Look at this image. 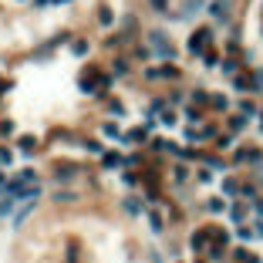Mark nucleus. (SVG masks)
Instances as JSON below:
<instances>
[{
    "instance_id": "nucleus-13",
    "label": "nucleus",
    "mask_w": 263,
    "mask_h": 263,
    "mask_svg": "<svg viewBox=\"0 0 263 263\" xmlns=\"http://www.w3.org/2000/svg\"><path fill=\"white\" fill-rule=\"evenodd\" d=\"M17 152H21V159H31L34 152H37V135H17Z\"/></svg>"
},
{
    "instance_id": "nucleus-15",
    "label": "nucleus",
    "mask_w": 263,
    "mask_h": 263,
    "mask_svg": "<svg viewBox=\"0 0 263 263\" xmlns=\"http://www.w3.org/2000/svg\"><path fill=\"white\" fill-rule=\"evenodd\" d=\"M226 14H230V0H213V4H209V17H213V21L223 24Z\"/></svg>"
},
{
    "instance_id": "nucleus-10",
    "label": "nucleus",
    "mask_w": 263,
    "mask_h": 263,
    "mask_svg": "<svg viewBox=\"0 0 263 263\" xmlns=\"http://www.w3.org/2000/svg\"><path fill=\"white\" fill-rule=\"evenodd\" d=\"M34 209H37V196H31V199H21V203H17V213L10 216V223H14V226H17V223H24V219L34 213Z\"/></svg>"
},
{
    "instance_id": "nucleus-18",
    "label": "nucleus",
    "mask_w": 263,
    "mask_h": 263,
    "mask_svg": "<svg viewBox=\"0 0 263 263\" xmlns=\"http://www.w3.org/2000/svg\"><path fill=\"white\" fill-rule=\"evenodd\" d=\"M196 183H199V186H213L216 183V169L213 166H199V169H196Z\"/></svg>"
},
{
    "instance_id": "nucleus-27",
    "label": "nucleus",
    "mask_w": 263,
    "mask_h": 263,
    "mask_svg": "<svg viewBox=\"0 0 263 263\" xmlns=\"http://www.w3.org/2000/svg\"><path fill=\"white\" fill-rule=\"evenodd\" d=\"M14 132H17V128H14V122H10V118H4V122H0V138H10Z\"/></svg>"
},
{
    "instance_id": "nucleus-16",
    "label": "nucleus",
    "mask_w": 263,
    "mask_h": 263,
    "mask_svg": "<svg viewBox=\"0 0 263 263\" xmlns=\"http://www.w3.org/2000/svg\"><path fill=\"white\" fill-rule=\"evenodd\" d=\"M226 209H230L226 196H209V199H206V213H213V216H223Z\"/></svg>"
},
{
    "instance_id": "nucleus-12",
    "label": "nucleus",
    "mask_w": 263,
    "mask_h": 263,
    "mask_svg": "<svg viewBox=\"0 0 263 263\" xmlns=\"http://www.w3.org/2000/svg\"><path fill=\"white\" fill-rule=\"evenodd\" d=\"M226 216H230V223H236V226H243L250 219V209H247V203H230V209H226Z\"/></svg>"
},
{
    "instance_id": "nucleus-4",
    "label": "nucleus",
    "mask_w": 263,
    "mask_h": 263,
    "mask_svg": "<svg viewBox=\"0 0 263 263\" xmlns=\"http://www.w3.org/2000/svg\"><path fill=\"white\" fill-rule=\"evenodd\" d=\"M152 128H155V122H152V118H145V122H138V125L125 128V145H142V142H149Z\"/></svg>"
},
{
    "instance_id": "nucleus-8",
    "label": "nucleus",
    "mask_w": 263,
    "mask_h": 263,
    "mask_svg": "<svg viewBox=\"0 0 263 263\" xmlns=\"http://www.w3.org/2000/svg\"><path fill=\"white\" fill-rule=\"evenodd\" d=\"M102 166L108 169V172H122V169L128 166V159H125V152H118V149H105Z\"/></svg>"
},
{
    "instance_id": "nucleus-37",
    "label": "nucleus",
    "mask_w": 263,
    "mask_h": 263,
    "mask_svg": "<svg viewBox=\"0 0 263 263\" xmlns=\"http://www.w3.org/2000/svg\"><path fill=\"white\" fill-rule=\"evenodd\" d=\"M253 233H256V239L263 243V223H253Z\"/></svg>"
},
{
    "instance_id": "nucleus-1",
    "label": "nucleus",
    "mask_w": 263,
    "mask_h": 263,
    "mask_svg": "<svg viewBox=\"0 0 263 263\" xmlns=\"http://www.w3.org/2000/svg\"><path fill=\"white\" fill-rule=\"evenodd\" d=\"M7 192L17 196V199H31V196H41V179L34 169H14L10 172V183H7Z\"/></svg>"
},
{
    "instance_id": "nucleus-41",
    "label": "nucleus",
    "mask_w": 263,
    "mask_h": 263,
    "mask_svg": "<svg viewBox=\"0 0 263 263\" xmlns=\"http://www.w3.org/2000/svg\"><path fill=\"white\" fill-rule=\"evenodd\" d=\"M14 4H31V0H14Z\"/></svg>"
},
{
    "instance_id": "nucleus-7",
    "label": "nucleus",
    "mask_w": 263,
    "mask_h": 263,
    "mask_svg": "<svg viewBox=\"0 0 263 263\" xmlns=\"http://www.w3.org/2000/svg\"><path fill=\"white\" fill-rule=\"evenodd\" d=\"M172 78H179V68H175L172 61L155 64V68H145V81H172Z\"/></svg>"
},
{
    "instance_id": "nucleus-22",
    "label": "nucleus",
    "mask_w": 263,
    "mask_h": 263,
    "mask_svg": "<svg viewBox=\"0 0 263 263\" xmlns=\"http://www.w3.org/2000/svg\"><path fill=\"white\" fill-rule=\"evenodd\" d=\"M203 7H206V0H186V4H183V17L189 21V17H192V14H199Z\"/></svg>"
},
{
    "instance_id": "nucleus-28",
    "label": "nucleus",
    "mask_w": 263,
    "mask_h": 263,
    "mask_svg": "<svg viewBox=\"0 0 263 263\" xmlns=\"http://www.w3.org/2000/svg\"><path fill=\"white\" fill-rule=\"evenodd\" d=\"M239 115H247V118H250V115H256V105L243 98V102H239Z\"/></svg>"
},
{
    "instance_id": "nucleus-25",
    "label": "nucleus",
    "mask_w": 263,
    "mask_h": 263,
    "mask_svg": "<svg viewBox=\"0 0 263 263\" xmlns=\"http://www.w3.org/2000/svg\"><path fill=\"white\" fill-rule=\"evenodd\" d=\"M209 98H213L216 112H226V108H230V95H223V91H216V95H209Z\"/></svg>"
},
{
    "instance_id": "nucleus-3",
    "label": "nucleus",
    "mask_w": 263,
    "mask_h": 263,
    "mask_svg": "<svg viewBox=\"0 0 263 263\" xmlns=\"http://www.w3.org/2000/svg\"><path fill=\"white\" fill-rule=\"evenodd\" d=\"M125 122H118V118H105L102 122V142H108V145H125Z\"/></svg>"
},
{
    "instance_id": "nucleus-38",
    "label": "nucleus",
    "mask_w": 263,
    "mask_h": 263,
    "mask_svg": "<svg viewBox=\"0 0 263 263\" xmlns=\"http://www.w3.org/2000/svg\"><path fill=\"white\" fill-rule=\"evenodd\" d=\"M7 88H10V81L4 78V74H0V95H4V91H7Z\"/></svg>"
},
{
    "instance_id": "nucleus-29",
    "label": "nucleus",
    "mask_w": 263,
    "mask_h": 263,
    "mask_svg": "<svg viewBox=\"0 0 263 263\" xmlns=\"http://www.w3.org/2000/svg\"><path fill=\"white\" fill-rule=\"evenodd\" d=\"M125 71H128V61H125V57H118V61H115V68H112V74H115V78H122Z\"/></svg>"
},
{
    "instance_id": "nucleus-35",
    "label": "nucleus",
    "mask_w": 263,
    "mask_h": 263,
    "mask_svg": "<svg viewBox=\"0 0 263 263\" xmlns=\"http://www.w3.org/2000/svg\"><path fill=\"white\" fill-rule=\"evenodd\" d=\"M253 88H263V68H260V71L253 74Z\"/></svg>"
},
{
    "instance_id": "nucleus-6",
    "label": "nucleus",
    "mask_w": 263,
    "mask_h": 263,
    "mask_svg": "<svg viewBox=\"0 0 263 263\" xmlns=\"http://www.w3.org/2000/svg\"><path fill=\"white\" fill-rule=\"evenodd\" d=\"M149 41H152V51H155V54H159L162 61H172V57H175V48H172V41H169V37H166L162 31H152V34H149Z\"/></svg>"
},
{
    "instance_id": "nucleus-24",
    "label": "nucleus",
    "mask_w": 263,
    "mask_h": 263,
    "mask_svg": "<svg viewBox=\"0 0 263 263\" xmlns=\"http://www.w3.org/2000/svg\"><path fill=\"white\" fill-rule=\"evenodd\" d=\"M247 128V115H230V135H239Z\"/></svg>"
},
{
    "instance_id": "nucleus-9",
    "label": "nucleus",
    "mask_w": 263,
    "mask_h": 263,
    "mask_svg": "<svg viewBox=\"0 0 263 263\" xmlns=\"http://www.w3.org/2000/svg\"><path fill=\"white\" fill-rule=\"evenodd\" d=\"M152 122H155V125H159V128H166V132H172V128L179 125V112H175V108H169V105H166V108H162V112L155 115V118H152Z\"/></svg>"
},
{
    "instance_id": "nucleus-31",
    "label": "nucleus",
    "mask_w": 263,
    "mask_h": 263,
    "mask_svg": "<svg viewBox=\"0 0 263 263\" xmlns=\"http://www.w3.org/2000/svg\"><path fill=\"white\" fill-rule=\"evenodd\" d=\"M71 51H74L78 57H85V54H88V41H74V44H71Z\"/></svg>"
},
{
    "instance_id": "nucleus-21",
    "label": "nucleus",
    "mask_w": 263,
    "mask_h": 263,
    "mask_svg": "<svg viewBox=\"0 0 263 263\" xmlns=\"http://www.w3.org/2000/svg\"><path fill=\"white\" fill-rule=\"evenodd\" d=\"M236 239H239V243H253V239H256L253 223H243V226H236Z\"/></svg>"
},
{
    "instance_id": "nucleus-30",
    "label": "nucleus",
    "mask_w": 263,
    "mask_h": 263,
    "mask_svg": "<svg viewBox=\"0 0 263 263\" xmlns=\"http://www.w3.org/2000/svg\"><path fill=\"white\" fill-rule=\"evenodd\" d=\"M34 7H57V4H71V0H31Z\"/></svg>"
},
{
    "instance_id": "nucleus-19",
    "label": "nucleus",
    "mask_w": 263,
    "mask_h": 263,
    "mask_svg": "<svg viewBox=\"0 0 263 263\" xmlns=\"http://www.w3.org/2000/svg\"><path fill=\"white\" fill-rule=\"evenodd\" d=\"M219 189H223V196H236V192H243V186H239L236 175H226L223 183H219Z\"/></svg>"
},
{
    "instance_id": "nucleus-23",
    "label": "nucleus",
    "mask_w": 263,
    "mask_h": 263,
    "mask_svg": "<svg viewBox=\"0 0 263 263\" xmlns=\"http://www.w3.org/2000/svg\"><path fill=\"white\" fill-rule=\"evenodd\" d=\"M54 172H57V183H71V175L78 172V169H74V166H68V162H64V166L57 162V169H54Z\"/></svg>"
},
{
    "instance_id": "nucleus-14",
    "label": "nucleus",
    "mask_w": 263,
    "mask_h": 263,
    "mask_svg": "<svg viewBox=\"0 0 263 263\" xmlns=\"http://www.w3.org/2000/svg\"><path fill=\"white\" fill-rule=\"evenodd\" d=\"M17 203H21V199H17V196H10V192L4 189V196H0V219H10V216L17 213Z\"/></svg>"
},
{
    "instance_id": "nucleus-33",
    "label": "nucleus",
    "mask_w": 263,
    "mask_h": 263,
    "mask_svg": "<svg viewBox=\"0 0 263 263\" xmlns=\"http://www.w3.org/2000/svg\"><path fill=\"white\" fill-rule=\"evenodd\" d=\"M102 27H112V10L102 7Z\"/></svg>"
},
{
    "instance_id": "nucleus-26",
    "label": "nucleus",
    "mask_w": 263,
    "mask_h": 263,
    "mask_svg": "<svg viewBox=\"0 0 263 263\" xmlns=\"http://www.w3.org/2000/svg\"><path fill=\"white\" fill-rule=\"evenodd\" d=\"M85 149H88V155H98V159H102V155H105V145L98 142V138H91V142H85Z\"/></svg>"
},
{
    "instance_id": "nucleus-11",
    "label": "nucleus",
    "mask_w": 263,
    "mask_h": 263,
    "mask_svg": "<svg viewBox=\"0 0 263 263\" xmlns=\"http://www.w3.org/2000/svg\"><path fill=\"white\" fill-rule=\"evenodd\" d=\"M105 112H108V118H118V122H125V118H128V105L122 102L118 95H115V98H108V102H105Z\"/></svg>"
},
{
    "instance_id": "nucleus-17",
    "label": "nucleus",
    "mask_w": 263,
    "mask_h": 263,
    "mask_svg": "<svg viewBox=\"0 0 263 263\" xmlns=\"http://www.w3.org/2000/svg\"><path fill=\"white\" fill-rule=\"evenodd\" d=\"M145 199H138V196H125V213L128 216H145Z\"/></svg>"
},
{
    "instance_id": "nucleus-5",
    "label": "nucleus",
    "mask_w": 263,
    "mask_h": 263,
    "mask_svg": "<svg viewBox=\"0 0 263 263\" xmlns=\"http://www.w3.org/2000/svg\"><path fill=\"white\" fill-rule=\"evenodd\" d=\"M209 41H213V31H209V27H196V31L189 34V54L196 57V54H206V44Z\"/></svg>"
},
{
    "instance_id": "nucleus-20",
    "label": "nucleus",
    "mask_w": 263,
    "mask_h": 263,
    "mask_svg": "<svg viewBox=\"0 0 263 263\" xmlns=\"http://www.w3.org/2000/svg\"><path fill=\"white\" fill-rule=\"evenodd\" d=\"M145 219H149V226H152V233H162V213L159 209H145Z\"/></svg>"
},
{
    "instance_id": "nucleus-34",
    "label": "nucleus",
    "mask_w": 263,
    "mask_h": 263,
    "mask_svg": "<svg viewBox=\"0 0 263 263\" xmlns=\"http://www.w3.org/2000/svg\"><path fill=\"white\" fill-rule=\"evenodd\" d=\"M186 175H189V169H183V166H175V183H186Z\"/></svg>"
},
{
    "instance_id": "nucleus-40",
    "label": "nucleus",
    "mask_w": 263,
    "mask_h": 263,
    "mask_svg": "<svg viewBox=\"0 0 263 263\" xmlns=\"http://www.w3.org/2000/svg\"><path fill=\"white\" fill-rule=\"evenodd\" d=\"M256 213H260V216H263V199H256Z\"/></svg>"
},
{
    "instance_id": "nucleus-39",
    "label": "nucleus",
    "mask_w": 263,
    "mask_h": 263,
    "mask_svg": "<svg viewBox=\"0 0 263 263\" xmlns=\"http://www.w3.org/2000/svg\"><path fill=\"white\" fill-rule=\"evenodd\" d=\"M256 128H260V132H263V115H256Z\"/></svg>"
},
{
    "instance_id": "nucleus-32",
    "label": "nucleus",
    "mask_w": 263,
    "mask_h": 263,
    "mask_svg": "<svg viewBox=\"0 0 263 263\" xmlns=\"http://www.w3.org/2000/svg\"><path fill=\"white\" fill-rule=\"evenodd\" d=\"M54 199H57V203H71V199H74V192H61V189H57V192H54Z\"/></svg>"
},
{
    "instance_id": "nucleus-36",
    "label": "nucleus",
    "mask_w": 263,
    "mask_h": 263,
    "mask_svg": "<svg viewBox=\"0 0 263 263\" xmlns=\"http://www.w3.org/2000/svg\"><path fill=\"white\" fill-rule=\"evenodd\" d=\"M149 4H152L155 10H166V4H169V0H149Z\"/></svg>"
},
{
    "instance_id": "nucleus-42",
    "label": "nucleus",
    "mask_w": 263,
    "mask_h": 263,
    "mask_svg": "<svg viewBox=\"0 0 263 263\" xmlns=\"http://www.w3.org/2000/svg\"><path fill=\"white\" fill-rule=\"evenodd\" d=\"M0 196H4V189H0Z\"/></svg>"
},
{
    "instance_id": "nucleus-2",
    "label": "nucleus",
    "mask_w": 263,
    "mask_h": 263,
    "mask_svg": "<svg viewBox=\"0 0 263 263\" xmlns=\"http://www.w3.org/2000/svg\"><path fill=\"white\" fill-rule=\"evenodd\" d=\"M108 85H112V74H102V71H95V68H85L81 78H78V88L91 98H105L108 95Z\"/></svg>"
}]
</instances>
